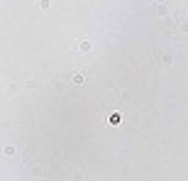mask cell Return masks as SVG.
<instances>
[{
	"label": "cell",
	"instance_id": "6da1fadb",
	"mask_svg": "<svg viewBox=\"0 0 188 181\" xmlns=\"http://www.w3.org/2000/svg\"><path fill=\"white\" fill-rule=\"evenodd\" d=\"M78 49H81V52H90V42H88V39H81V42H78Z\"/></svg>",
	"mask_w": 188,
	"mask_h": 181
},
{
	"label": "cell",
	"instance_id": "7a4b0ae2",
	"mask_svg": "<svg viewBox=\"0 0 188 181\" xmlns=\"http://www.w3.org/2000/svg\"><path fill=\"white\" fill-rule=\"evenodd\" d=\"M122 122V115L120 113H113V115H110V125H120Z\"/></svg>",
	"mask_w": 188,
	"mask_h": 181
},
{
	"label": "cell",
	"instance_id": "3957f363",
	"mask_svg": "<svg viewBox=\"0 0 188 181\" xmlns=\"http://www.w3.org/2000/svg\"><path fill=\"white\" fill-rule=\"evenodd\" d=\"M83 81H86V76H83V74H76V76H73V83H83Z\"/></svg>",
	"mask_w": 188,
	"mask_h": 181
},
{
	"label": "cell",
	"instance_id": "277c9868",
	"mask_svg": "<svg viewBox=\"0 0 188 181\" xmlns=\"http://www.w3.org/2000/svg\"><path fill=\"white\" fill-rule=\"evenodd\" d=\"M15 154V147H5V157H12Z\"/></svg>",
	"mask_w": 188,
	"mask_h": 181
}]
</instances>
